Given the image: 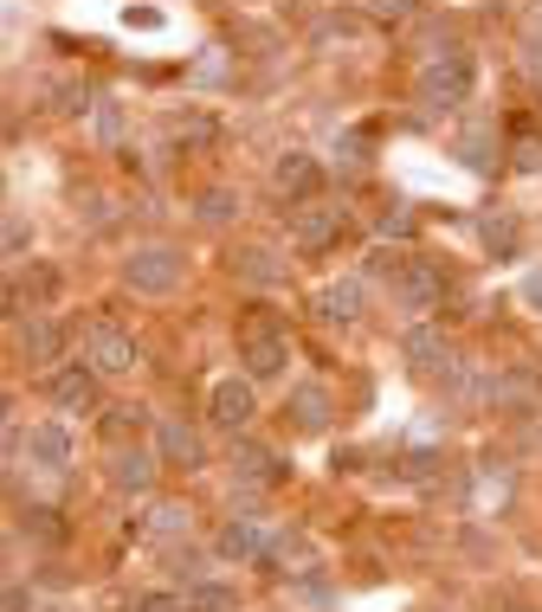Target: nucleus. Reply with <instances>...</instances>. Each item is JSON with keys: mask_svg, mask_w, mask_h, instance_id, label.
<instances>
[{"mask_svg": "<svg viewBox=\"0 0 542 612\" xmlns=\"http://www.w3.org/2000/svg\"><path fill=\"white\" fill-rule=\"evenodd\" d=\"M239 361H246V381H271V374H284V361H291V336L271 329L265 316H252V323L239 329Z\"/></svg>", "mask_w": 542, "mask_h": 612, "instance_id": "f257e3e1", "label": "nucleus"}, {"mask_svg": "<svg viewBox=\"0 0 542 612\" xmlns=\"http://www.w3.org/2000/svg\"><path fill=\"white\" fill-rule=\"evenodd\" d=\"M465 97H471V59H465V52H446V59H432L420 72V104L426 110H459Z\"/></svg>", "mask_w": 542, "mask_h": 612, "instance_id": "f03ea898", "label": "nucleus"}, {"mask_svg": "<svg viewBox=\"0 0 542 612\" xmlns=\"http://www.w3.org/2000/svg\"><path fill=\"white\" fill-rule=\"evenodd\" d=\"M439 297H446V277L426 265V258H400L394 265V304L400 309L426 316V309H439Z\"/></svg>", "mask_w": 542, "mask_h": 612, "instance_id": "7ed1b4c3", "label": "nucleus"}, {"mask_svg": "<svg viewBox=\"0 0 542 612\" xmlns=\"http://www.w3.org/2000/svg\"><path fill=\"white\" fill-rule=\"evenodd\" d=\"M84 361H91L97 374H129V368H136V336L116 329V323H91V329H84Z\"/></svg>", "mask_w": 542, "mask_h": 612, "instance_id": "20e7f679", "label": "nucleus"}, {"mask_svg": "<svg viewBox=\"0 0 542 612\" xmlns=\"http://www.w3.org/2000/svg\"><path fill=\"white\" fill-rule=\"evenodd\" d=\"M123 284H129V291H149V297L175 291V284H181V252H168V245H149V252H136V258L123 265Z\"/></svg>", "mask_w": 542, "mask_h": 612, "instance_id": "39448f33", "label": "nucleus"}, {"mask_svg": "<svg viewBox=\"0 0 542 612\" xmlns=\"http://www.w3.org/2000/svg\"><path fill=\"white\" fill-rule=\"evenodd\" d=\"M52 407H65V413H91V400H97V368L91 361H65V368H52Z\"/></svg>", "mask_w": 542, "mask_h": 612, "instance_id": "423d86ee", "label": "nucleus"}, {"mask_svg": "<svg viewBox=\"0 0 542 612\" xmlns=\"http://www.w3.org/2000/svg\"><path fill=\"white\" fill-rule=\"evenodd\" d=\"M259 413V400H252V381H213V393H207V420L220 425V432H239V425Z\"/></svg>", "mask_w": 542, "mask_h": 612, "instance_id": "0eeeda50", "label": "nucleus"}, {"mask_svg": "<svg viewBox=\"0 0 542 612\" xmlns=\"http://www.w3.org/2000/svg\"><path fill=\"white\" fill-rule=\"evenodd\" d=\"M155 452H161V464H175V471H200V458H207V445H200V432L188 420L155 425Z\"/></svg>", "mask_w": 542, "mask_h": 612, "instance_id": "6e6552de", "label": "nucleus"}, {"mask_svg": "<svg viewBox=\"0 0 542 612\" xmlns=\"http://www.w3.org/2000/svg\"><path fill=\"white\" fill-rule=\"evenodd\" d=\"M336 232H343V207H316V200H310V207L291 213V239H298L304 252H323Z\"/></svg>", "mask_w": 542, "mask_h": 612, "instance_id": "1a4fd4ad", "label": "nucleus"}, {"mask_svg": "<svg viewBox=\"0 0 542 612\" xmlns=\"http://www.w3.org/2000/svg\"><path fill=\"white\" fill-rule=\"evenodd\" d=\"M232 471L246 477V484H259V490H278L284 477H291V464L265 452V445H232Z\"/></svg>", "mask_w": 542, "mask_h": 612, "instance_id": "9d476101", "label": "nucleus"}, {"mask_svg": "<svg viewBox=\"0 0 542 612\" xmlns=\"http://www.w3.org/2000/svg\"><path fill=\"white\" fill-rule=\"evenodd\" d=\"M213 555H220V561H265V529L246 523V516H232L227 529L213 536Z\"/></svg>", "mask_w": 542, "mask_h": 612, "instance_id": "9b49d317", "label": "nucleus"}, {"mask_svg": "<svg viewBox=\"0 0 542 612\" xmlns=\"http://www.w3.org/2000/svg\"><path fill=\"white\" fill-rule=\"evenodd\" d=\"M27 458H33L39 471H65V464H72V432H65V425H33V432H27Z\"/></svg>", "mask_w": 542, "mask_h": 612, "instance_id": "f8f14e48", "label": "nucleus"}, {"mask_svg": "<svg viewBox=\"0 0 542 612\" xmlns=\"http://www.w3.org/2000/svg\"><path fill=\"white\" fill-rule=\"evenodd\" d=\"M284 420L298 425V432H323V425H330V393H323L316 381L298 387V393L284 400Z\"/></svg>", "mask_w": 542, "mask_h": 612, "instance_id": "ddd939ff", "label": "nucleus"}, {"mask_svg": "<svg viewBox=\"0 0 542 612\" xmlns=\"http://www.w3.org/2000/svg\"><path fill=\"white\" fill-rule=\"evenodd\" d=\"M155 464H161V452H143V445H129V452H116V471H111V484L116 490H149L155 484Z\"/></svg>", "mask_w": 542, "mask_h": 612, "instance_id": "4468645a", "label": "nucleus"}, {"mask_svg": "<svg viewBox=\"0 0 542 612\" xmlns=\"http://www.w3.org/2000/svg\"><path fill=\"white\" fill-rule=\"evenodd\" d=\"M20 355L52 368V361L65 355V329H59V323H45V316H39V323H27V329H20Z\"/></svg>", "mask_w": 542, "mask_h": 612, "instance_id": "2eb2a0df", "label": "nucleus"}, {"mask_svg": "<svg viewBox=\"0 0 542 612\" xmlns=\"http://www.w3.org/2000/svg\"><path fill=\"white\" fill-rule=\"evenodd\" d=\"M316 309H323L330 323H355V316H362V284H355V277H348V284H330V291L316 297Z\"/></svg>", "mask_w": 542, "mask_h": 612, "instance_id": "dca6fc26", "label": "nucleus"}, {"mask_svg": "<svg viewBox=\"0 0 542 612\" xmlns=\"http://www.w3.org/2000/svg\"><path fill=\"white\" fill-rule=\"evenodd\" d=\"M188 612H239V593L220 580H188Z\"/></svg>", "mask_w": 542, "mask_h": 612, "instance_id": "f3484780", "label": "nucleus"}, {"mask_svg": "<svg viewBox=\"0 0 542 612\" xmlns=\"http://www.w3.org/2000/svg\"><path fill=\"white\" fill-rule=\"evenodd\" d=\"M407 361H414L420 374H432V368L446 361V336H439V329H407Z\"/></svg>", "mask_w": 542, "mask_h": 612, "instance_id": "a211bd4d", "label": "nucleus"}, {"mask_svg": "<svg viewBox=\"0 0 542 612\" xmlns=\"http://www.w3.org/2000/svg\"><path fill=\"white\" fill-rule=\"evenodd\" d=\"M278 188H284V193H310V188H316V161H310V155H284V161H278Z\"/></svg>", "mask_w": 542, "mask_h": 612, "instance_id": "6ab92c4d", "label": "nucleus"}, {"mask_svg": "<svg viewBox=\"0 0 542 612\" xmlns=\"http://www.w3.org/2000/svg\"><path fill=\"white\" fill-rule=\"evenodd\" d=\"M20 529L39 536V541H65V523H52V509H27V516H20Z\"/></svg>", "mask_w": 542, "mask_h": 612, "instance_id": "aec40b11", "label": "nucleus"}, {"mask_svg": "<svg viewBox=\"0 0 542 612\" xmlns=\"http://www.w3.org/2000/svg\"><path fill=\"white\" fill-rule=\"evenodd\" d=\"M129 432H143V413L136 407H111L104 413V439H129Z\"/></svg>", "mask_w": 542, "mask_h": 612, "instance_id": "412c9836", "label": "nucleus"}, {"mask_svg": "<svg viewBox=\"0 0 542 612\" xmlns=\"http://www.w3.org/2000/svg\"><path fill=\"white\" fill-rule=\"evenodd\" d=\"M129 612H188V593H136Z\"/></svg>", "mask_w": 542, "mask_h": 612, "instance_id": "4be33fe9", "label": "nucleus"}, {"mask_svg": "<svg viewBox=\"0 0 542 612\" xmlns=\"http://www.w3.org/2000/svg\"><path fill=\"white\" fill-rule=\"evenodd\" d=\"M246 277H252V284H278V265H271V252H246Z\"/></svg>", "mask_w": 542, "mask_h": 612, "instance_id": "5701e85b", "label": "nucleus"}, {"mask_svg": "<svg viewBox=\"0 0 542 612\" xmlns=\"http://www.w3.org/2000/svg\"><path fill=\"white\" fill-rule=\"evenodd\" d=\"M484 239H491L498 252H517V226H510V220H484Z\"/></svg>", "mask_w": 542, "mask_h": 612, "instance_id": "b1692460", "label": "nucleus"}, {"mask_svg": "<svg viewBox=\"0 0 542 612\" xmlns=\"http://www.w3.org/2000/svg\"><path fill=\"white\" fill-rule=\"evenodd\" d=\"M232 213V193H207V200H200V220H227Z\"/></svg>", "mask_w": 542, "mask_h": 612, "instance_id": "393cba45", "label": "nucleus"}, {"mask_svg": "<svg viewBox=\"0 0 542 612\" xmlns=\"http://www.w3.org/2000/svg\"><path fill=\"white\" fill-rule=\"evenodd\" d=\"M414 13V0H375V20H407Z\"/></svg>", "mask_w": 542, "mask_h": 612, "instance_id": "a878e982", "label": "nucleus"}, {"mask_svg": "<svg viewBox=\"0 0 542 612\" xmlns=\"http://www.w3.org/2000/svg\"><path fill=\"white\" fill-rule=\"evenodd\" d=\"M181 529V509H155V536H175Z\"/></svg>", "mask_w": 542, "mask_h": 612, "instance_id": "bb28decb", "label": "nucleus"}, {"mask_svg": "<svg viewBox=\"0 0 542 612\" xmlns=\"http://www.w3.org/2000/svg\"><path fill=\"white\" fill-rule=\"evenodd\" d=\"M382 232H414V213H382Z\"/></svg>", "mask_w": 542, "mask_h": 612, "instance_id": "cd10ccee", "label": "nucleus"}, {"mask_svg": "<svg viewBox=\"0 0 542 612\" xmlns=\"http://www.w3.org/2000/svg\"><path fill=\"white\" fill-rule=\"evenodd\" d=\"M33 600H27V587H7V612H27Z\"/></svg>", "mask_w": 542, "mask_h": 612, "instance_id": "c85d7f7f", "label": "nucleus"}, {"mask_svg": "<svg viewBox=\"0 0 542 612\" xmlns=\"http://www.w3.org/2000/svg\"><path fill=\"white\" fill-rule=\"evenodd\" d=\"M530 72H542V39H530V59H523Z\"/></svg>", "mask_w": 542, "mask_h": 612, "instance_id": "c756f323", "label": "nucleus"}, {"mask_svg": "<svg viewBox=\"0 0 542 612\" xmlns=\"http://www.w3.org/2000/svg\"><path fill=\"white\" fill-rule=\"evenodd\" d=\"M503 612H530V606H517V600H503Z\"/></svg>", "mask_w": 542, "mask_h": 612, "instance_id": "7c9ffc66", "label": "nucleus"}]
</instances>
